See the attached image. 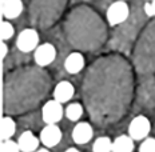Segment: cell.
Wrapping results in <instances>:
<instances>
[{"label": "cell", "instance_id": "obj_9", "mask_svg": "<svg viewBox=\"0 0 155 152\" xmlns=\"http://www.w3.org/2000/svg\"><path fill=\"white\" fill-rule=\"evenodd\" d=\"M24 9L21 0H5L2 3V14L7 20H14L19 18Z\"/></svg>", "mask_w": 155, "mask_h": 152}, {"label": "cell", "instance_id": "obj_23", "mask_svg": "<svg viewBox=\"0 0 155 152\" xmlns=\"http://www.w3.org/2000/svg\"><path fill=\"white\" fill-rule=\"evenodd\" d=\"M3 2H5V0H2V3H3Z\"/></svg>", "mask_w": 155, "mask_h": 152}, {"label": "cell", "instance_id": "obj_15", "mask_svg": "<svg viewBox=\"0 0 155 152\" xmlns=\"http://www.w3.org/2000/svg\"><path fill=\"white\" fill-rule=\"evenodd\" d=\"M92 152H112V140L107 136L98 137L92 144Z\"/></svg>", "mask_w": 155, "mask_h": 152}, {"label": "cell", "instance_id": "obj_21", "mask_svg": "<svg viewBox=\"0 0 155 152\" xmlns=\"http://www.w3.org/2000/svg\"><path fill=\"white\" fill-rule=\"evenodd\" d=\"M64 152H80L79 150H78V148H74V147H71V148H67L66 151Z\"/></svg>", "mask_w": 155, "mask_h": 152}, {"label": "cell", "instance_id": "obj_6", "mask_svg": "<svg viewBox=\"0 0 155 152\" xmlns=\"http://www.w3.org/2000/svg\"><path fill=\"white\" fill-rule=\"evenodd\" d=\"M56 57V48H55L51 43H43L40 44L34 53L35 63L39 67H47L55 60Z\"/></svg>", "mask_w": 155, "mask_h": 152}, {"label": "cell", "instance_id": "obj_12", "mask_svg": "<svg viewBox=\"0 0 155 152\" xmlns=\"http://www.w3.org/2000/svg\"><path fill=\"white\" fill-rule=\"evenodd\" d=\"M134 141L130 135H120L112 140V152H132L135 148Z\"/></svg>", "mask_w": 155, "mask_h": 152}, {"label": "cell", "instance_id": "obj_22", "mask_svg": "<svg viewBox=\"0 0 155 152\" xmlns=\"http://www.w3.org/2000/svg\"><path fill=\"white\" fill-rule=\"evenodd\" d=\"M35 152H50V151H48L47 148L44 147V148H40V150H38V151H35Z\"/></svg>", "mask_w": 155, "mask_h": 152}, {"label": "cell", "instance_id": "obj_8", "mask_svg": "<svg viewBox=\"0 0 155 152\" xmlns=\"http://www.w3.org/2000/svg\"><path fill=\"white\" fill-rule=\"evenodd\" d=\"M74 93H75V88H74L72 84L67 82V80H62V82L56 84V87L54 89V99L64 104V103L70 102L72 99Z\"/></svg>", "mask_w": 155, "mask_h": 152}, {"label": "cell", "instance_id": "obj_2", "mask_svg": "<svg viewBox=\"0 0 155 152\" xmlns=\"http://www.w3.org/2000/svg\"><path fill=\"white\" fill-rule=\"evenodd\" d=\"M39 41H40V37L38 32L34 28H25L19 34L16 39V48L24 53L35 52V50L40 46Z\"/></svg>", "mask_w": 155, "mask_h": 152}, {"label": "cell", "instance_id": "obj_20", "mask_svg": "<svg viewBox=\"0 0 155 152\" xmlns=\"http://www.w3.org/2000/svg\"><path fill=\"white\" fill-rule=\"evenodd\" d=\"M7 55H8V46L7 43L2 41V60H4L7 57Z\"/></svg>", "mask_w": 155, "mask_h": 152}, {"label": "cell", "instance_id": "obj_3", "mask_svg": "<svg viewBox=\"0 0 155 152\" xmlns=\"http://www.w3.org/2000/svg\"><path fill=\"white\" fill-rule=\"evenodd\" d=\"M151 131V123L144 115L135 116L128 124V134L130 136L137 141H143L148 137Z\"/></svg>", "mask_w": 155, "mask_h": 152}, {"label": "cell", "instance_id": "obj_4", "mask_svg": "<svg viewBox=\"0 0 155 152\" xmlns=\"http://www.w3.org/2000/svg\"><path fill=\"white\" fill-rule=\"evenodd\" d=\"M64 115L63 104L58 100H48V102L41 107V119L46 124H58L62 120Z\"/></svg>", "mask_w": 155, "mask_h": 152}, {"label": "cell", "instance_id": "obj_11", "mask_svg": "<svg viewBox=\"0 0 155 152\" xmlns=\"http://www.w3.org/2000/svg\"><path fill=\"white\" fill-rule=\"evenodd\" d=\"M84 56L79 52H71L64 60V68L71 75L79 73L80 71L84 68Z\"/></svg>", "mask_w": 155, "mask_h": 152}, {"label": "cell", "instance_id": "obj_13", "mask_svg": "<svg viewBox=\"0 0 155 152\" xmlns=\"http://www.w3.org/2000/svg\"><path fill=\"white\" fill-rule=\"evenodd\" d=\"M16 132V123L12 118L4 116L2 119V140H11Z\"/></svg>", "mask_w": 155, "mask_h": 152}, {"label": "cell", "instance_id": "obj_5", "mask_svg": "<svg viewBox=\"0 0 155 152\" xmlns=\"http://www.w3.org/2000/svg\"><path fill=\"white\" fill-rule=\"evenodd\" d=\"M62 137H63L62 129L58 127L56 124H46V127L41 129L40 135H39L40 143L46 148L56 147V145L60 143Z\"/></svg>", "mask_w": 155, "mask_h": 152}, {"label": "cell", "instance_id": "obj_24", "mask_svg": "<svg viewBox=\"0 0 155 152\" xmlns=\"http://www.w3.org/2000/svg\"><path fill=\"white\" fill-rule=\"evenodd\" d=\"M147 2H151V0H147Z\"/></svg>", "mask_w": 155, "mask_h": 152}, {"label": "cell", "instance_id": "obj_7", "mask_svg": "<svg viewBox=\"0 0 155 152\" xmlns=\"http://www.w3.org/2000/svg\"><path fill=\"white\" fill-rule=\"evenodd\" d=\"M72 140L78 145L87 144L94 136V129L91 124L87 121H79L72 129Z\"/></svg>", "mask_w": 155, "mask_h": 152}, {"label": "cell", "instance_id": "obj_18", "mask_svg": "<svg viewBox=\"0 0 155 152\" xmlns=\"http://www.w3.org/2000/svg\"><path fill=\"white\" fill-rule=\"evenodd\" d=\"M2 152H21V151L18 141H14L11 139V140H5L2 143Z\"/></svg>", "mask_w": 155, "mask_h": 152}, {"label": "cell", "instance_id": "obj_1", "mask_svg": "<svg viewBox=\"0 0 155 152\" xmlns=\"http://www.w3.org/2000/svg\"><path fill=\"white\" fill-rule=\"evenodd\" d=\"M128 15H130V7H128V4L124 0L114 2L107 8V12H106V18H107V21L111 27L124 23L127 20Z\"/></svg>", "mask_w": 155, "mask_h": 152}, {"label": "cell", "instance_id": "obj_10", "mask_svg": "<svg viewBox=\"0 0 155 152\" xmlns=\"http://www.w3.org/2000/svg\"><path fill=\"white\" fill-rule=\"evenodd\" d=\"M18 144L20 147L21 152H35L39 150V144H40V139L35 136L32 131H24L23 134L19 136Z\"/></svg>", "mask_w": 155, "mask_h": 152}, {"label": "cell", "instance_id": "obj_16", "mask_svg": "<svg viewBox=\"0 0 155 152\" xmlns=\"http://www.w3.org/2000/svg\"><path fill=\"white\" fill-rule=\"evenodd\" d=\"M15 34V28L9 21H3L2 23V41H5V40H9Z\"/></svg>", "mask_w": 155, "mask_h": 152}, {"label": "cell", "instance_id": "obj_19", "mask_svg": "<svg viewBox=\"0 0 155 152\" xmlns=\"http://www.w3.org/2000/svg\"><path fill=\"white\" fill-rule=\"evenodd\" d=\"M144 12L147 16H155V0L147 2L144 4Z\"/></svg>", "mask_w": 155, "mask_h": 152}, {"label": "cell", "instance_id": "obj_14", "mask_svg": "<svg viewBox=\"0 0 155 152\" xmlns=\"http://www.w3.org/2000/svg\"><path fill=\"white\" fill-rule=\"evenodd\" d=\"M83 107L80 103H71L64 109V115L70 121H78L83 116Z\"/></svg>", "mask_w": 155, "mask_h": 152}, {"label": "cell", "instance_id": "obj_17", "mask_svg": "<svg viewBox=\"0 0 155 152\" xmlns=\"http://www.w3.org/2000/svg\"><path fill=\"white\" fill-rule=\"evenodd\" d=\"M139 152H155V139L154 137H147L142 141L139 145Z\"/></svg>", "mask_w": 155, "mask_h": 152}]
</instances>
